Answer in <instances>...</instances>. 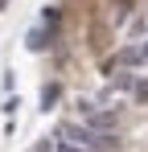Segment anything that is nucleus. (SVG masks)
Here are the masks:
<instances>
[{
  "instance_id": "obj_1",
  "label": "nucleus",
  "mask_w": 148,
  "mask_h": 152,
  "mask_svg": "<svg viewBox=\"0 0 148 152\" xmlns=\"http://www.w3.org/2000/svg\"><path fill=\"white\" fill-rule=\"evenodd\" d=\"M58 136H62L66 144H78V148L95 152V132H91V127H82V124H62V127H58Z\"/></svg>"
},
{
  "instance_id": "obj_2",
  "label": "nucleus",
  "mask_w": 148,
  "mask_h": 152,
  "mask_svg": "<svg viewBox=\"0 0 148 152\" xmlns=\"http://www.w3.org/2000/svg\"><path fill=\"white\" fill-rule=\"evenodd\" d=\"M86 119H91V132H95V136H103V132H115V124H119V119H115V111H91Z\"/></svg>"
},
{
  "instance_id": "obj_3",
  "label": "nucleus",
  "mask_w": 148,
  "mask_h": 152,
  "mask_svg": "<svg viewBox=\"0 0 148 152\" xmlns=\"http://www.w3.org/2000/svg\"><path fill=\"white\" fill-rule=\"evenodd\" d=\"M25 45L37 53V50H49V29H33L29 37H25Z\"/></svg>"
},
{
  "instance_id": "obj_4",
  "label": "nucleus",
  "mask_w": 148,
  "mask_h": 152,
  "mask_svg": "<svg viewBox=\"0 0 148 152\" xmlns=\"http://www.w3.org/2000/svg\"><path fill=\"white\" fill-rule=\"evenodd\" d=\"M95 148H99V152H111V148H119V136H115V132H103V136H95Z\"/></svg>"
},
{
  "instance_id": "obj_5",
  "label": "nucleus",
  "mask_w": 148,
  "mask_h": 152,
  "mask_svg": "<svg viewBox=\"0 0 148 152\" xmlns=\"http://www.w3.org/2000/svg\"><path fill=\"white\" fill-rule=\"evenodd\" d=\"M132 95H136V103H148V78H136L132 82Z\"/></svg>"
},
{
  "instance_id": "obj_6",
  "label": "nucleus",
  "mask_w": 148,
  "mask_h": 152,
  "mask_svg": "<svg viewBox=\"0 0 148 152\" xmlns=\"http://www.w3.org/2000/svg\"><path fill=\"white\" fill-rule=\"evenodd\" d=\"M58 95H62V91H58V86H53V82H49L45 91H41V107H45V111H49V107H53V103H58Z\"/></svg>"
},
{
  "instance_id": "obj_7",
  "label": "nucleus",
  "mask_w": 148,
  "mask_h": 152,
  "mask_svg": "<svg viewBox=\"0 0 148 152\" xmlns=\"http://www.w3.org/2000/svg\"><path fill=\"white\" fill-rule=\"evenodd\" d=\"M53 152H86V148H78V144H66V140H58V148Z\"/></svg>"
},
{
  "instance_id": "obj_8",
  "label": "nucleus",
  "mask_w": 148,
  "mask_h": 152,
  "mask_svg": "<svg viewBox=\"0 0 148 152\" xmlns=\"http://www.w3.org/2000/svg\"><path fill=\"white\" fill-rule=\"evenodd\" d=\"M33 152H53V144H49V140H41V144H37Z\"/></svg>"
},
{
  "instance_id": "obj_9",
  "label": "nucleus",
  "mask_w": 148,
  "mask_h": 152,
  "mask_svg": "<svg viewBox=\"0 0 148 152\" xmlns=\"http://www.w3.org/2000/svg\"><path fill=\"white\" fill-rule=\"evenodd\" d=\"M140 53H144V62H148V41H144V45H140Z\"/></svg>"
},
{
  "instance_id": "obj_10",
  "label": "nucleus",
  "mask_w": 148,
  "mask_h": 152,
  "mask_svg": "<svg viewBox=\"0 0 148 152\" xmlns=\"http://www.w3.org/2000/svg\"><path fill=\"white\" fill-rule=\"evenodd\" d=\"M4 4H8V0H0V8H4Z\"/></svg>"
}]
</instances>
